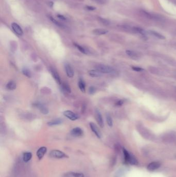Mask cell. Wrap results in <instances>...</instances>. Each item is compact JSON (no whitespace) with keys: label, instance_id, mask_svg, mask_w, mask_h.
<instances>
[{"label":"cell","instance_id":"14","mask_svg":"<svg viewBox=\"0 0 176 177\" xmlns=\"http://www.w3.org/2000/svg\"><path fill=\"white\" fill-rule=\"evenodd\" d=\"M132 30L134 32L141 35L143 37H146L147 33L145 31L139 27H133Z\"/></svg>","mask_w":176,"mask_h":177},{"label":"cell","instance_id":"24","mask_svg":"<svg viewBox=\"0 0 176 177\" xmlns=\"http://www.w3.org/2000/svg\"><path fill=\"white\" fill-rule=\"evenodd\" d=\"M79 88L80 89V90L83 92V93H85V82H84L83 80H82L81 79H80L79 81Z\"/></svg>","mask_w":176,"mask_h":177},{"label":"cell","instance_id":"27","mask_svg":"<svg viewBox=\"0 0 176 177\" xmlns=\"http://www.w3.org/2000/svg\"><path fill=\"white\" fill-rule=\"evenodd\" d=\"M22 73L24 75H25V76L28 78H30L31 76H32V74H31V72L30 71V70L26 68H24L22 69Z\"/></svg>","mask_w":176,"mask_h":177},{"label":"cell","instance_id":"28","mask_svg":"<svg viewBox=\"0 0 176 177\" xmlns=\"http://www.w3.org/2000/svg\"><path fill=\"white\" fill-rule=\"evenodd\" d=\"M107 123L108 124V125L110 127H112L113 125V120L112 117H111L110 115H109V114H107Z\"/></svg>","mask_w":176,"mask_h":177},{"label":"cell","instance_id":"7","mask_svg":"<svg viewBox=\"0 0 176 177\" xmlns=\"http://www.w3.org/2000/svg\"><path fill=\"white\" fill-rule=\"evenodd\" d=\"M89 125H90V128L91 131L94 133V134L96 135V136L98 138H101V133L96 125L94 123L91 122L89 123Z\"/></svg>","mask_w":176,"mask_h":177},{"label":"cell","instance_id":"16","mask_svg":"<svg viewBox=\"0 0 176 177\" xmlns=\"http://www.w3.org/2000/svg\"><path fill=\"white\" fill-rule=\"evenodd\" d=\"M51 71L52 75V76H53V77L55 79V80H56V81L58 83V84L61 85V81L60 78V77H59V74L57 73V71L55 70L54 69H51Z\"/></svg>","mask_w":176,"mask_h":177},{"label":"cell","instance_id":"32","mask_svg":"<svg viewBox=\"0 0 176 177\" xmlns=\"http://www.w3.org/2000/svg\"><path fill=\"white\" fill-rule=\"evenodd\" d=\"M132 69L136 71H141L142 70H143V69L141 67H136V66H132Z\"/></svg>","mask_w":176,"mask_h":177},{"label":"cell","instance_id":"21","mask_svg":"<svg viewBox=\"0 0 176 177\" xmlns=\"http://www.w3.org/2000/svg\"><path fill=\"white\" fill-rule=\"evenodd\" d=\"M62 123H63V120L60 119H55L52 121L49 122L48 123V125L49 126L52 127L54 125H59Z\"/></svg>","mask_w":176,"mask_h":177},{"label":"cell","instance_id":"13","mask_svg":"<svg viewBox=\"0 0 176 177\" xmlns=\"http://www.w3.org/2000/svg\"><path fill=\"white\" fill-rule=\"evenodd\" d=\"M64 177H84V175L81 172H69L65 173Z\"/></svg>","mask_w":176,"mask_h":177},{"label":"cell","instance_id":"5","mask_svg":"<svg viewBox=\"0 0 176 177\" xmlns=\"http://www.w3.org/2000/svg\"><path fill=\"white\" fill-rule=\"evenodd\" d=\"M64 115L72 121H75L79 118L78 116L74 112L70 110H66L64 112Z\"/></svg>","mask_w":176,"mask_h":177},{"label":"cell","instance_id":"15","mask_svg":"<svg viewBox=\"0 0 176 177\" xmlns=\"http://www.w3.org/2000/svg\"><path fill=\"white\" fill-rule=\"evenodd\" d=\"M109 32L107 30L103 29H96L92 31V33L96 35H102L106 34Z\"/></svg>","mask_w":176,"mask_h":177},{"label":"cell","instance_id":"17","mask_svg":"<svg viewBox=\"0 0 176 177\" xmlns=\"http://www.w3.org/2000/svg\"><path fill=\"white\" fill-rule=\"evenodd\" d=\"M148 32L150 34L152 35V36L156 37L160 39H165V37L162 35L161 34L159 33V32H157V31H152V30H150L148 31Z\"/></svg>","mask_w":176,"mask_h":177},{"label":"cell","instance_id":"11","mask_svg":"<svg viewBox=\"0 0 176 177\" xmlns=\"http://www.w3.org/2000/svg\"><path fill=\"white\" fill-rule=\"evenodd\" d=\"M65 69L67 75L69 78H72L74 76V71L72 67L68 64H65Z\"/></svg>","mask_w":176,"mask_h":177},{"label":"cell","instance_id":"19","mask_svg":"<svg viewBox=\"0 0 176 177\" xmlns=\"http://www.w3.org/2000/svg\"><path fill=\"white\" fill-rule=\"evenodd\" d=\"M89 75L92 77H98L102 76V73L97 70H91L89 71Z\"/></svg>","mask_w":176,"mask_h":177},{"label":"cell","instance_id":"25","mask_svg":"<svg viewBox=\"0 0 176 177\" xmlns=\"http://www.w3.org/2000/svg\"><path fill=\"white\" fill-rule=\"evenodd\" d=\"M98 20L103 25H104V26H109L110 25V21L105 18H102V17H99L98 18Z\"/></svg>","mask_w":176,"mask_h":177},{"label":"cell","instance_id":"26","mask_svg":"<svg viewBox=\"0 0 176 177\" xmlns=\"http://www.w3.org/2000/svg\"><path fill=\"white\" fill-rule=\"evenodd\" d=\"M74 45L77 47V48L83 54H87V51L86 50V49L84 48V47H83L82 46L77 44H74Z\"/></svg>","mask_w":176,"mask_h":177},{"label":"cell","instance_id":"31","mask_svg":"<svg viewBox=\"0 0 176 177\" xmlns=\"http://www.w3.org/2000/svg\"><path fill=\"white\" fill-rule=\"evenodd\" d=\"M96 92V88L94 87H91L89 89V93L90 94H93Z\"/></svg>","mask_w":176,"mask_h":177},{"label":"cell","instance_id":"20","mask_svg":"<svg viewBox=\"0 0 176 177\" xmlns=\"http://www.w3.org/2000/svg\"><path fill=\"white\" fill-rule=\"evenodd\" d=\"M6 87L9 90H14L16 88V84L14 81H10L7 83Z\"/></svg>","mask_w":176,"mask_h":177},{"label":"cell","instance_id":"1","mask_svg":"<svg viewBox=\"0 0 176 177\" xmlns=\"http://www.w3.org/2000/svg\"><path fill=\"white\" fill-rule=\"evenodd\" d=\"M95 67L96 70L101 72L102 74H111L115 71L112 67L104 64H98Z\"/></svg>","mask_w":176,"mask_h":177},{"label":"cell","instance_id":"2","mask_svg":"<svg viewBox=\"0 0 176 177\" xmlns=\"http://www.w3.org/2000/svg\"><path fill=\"white\" fill-rule=\"evenodd\" d=\"M123 152L125 157V160L126 162L129 163L132 165H137V161L133 155L130 154L125 149H123Z\"/></svg>","mask_w":176,"mask_h":177},{"label":"cell","instance_id":"10","mask_svg":"<svg viewBox=\"0 0 176 177\" xmlns=\"http://www.w3.org/2000/svg\"><path fill=\"white\" fill-rule=\"evenodd\" d=\"M47 149L45 147H42L40 148L37 151V157L39 160H41L43 158L44 155L46 153Z\"/></svg>","mask_w":176,"mask_h":177},{"label":"cell","instance_id":"33","mask_svg":"<svg viewBox=\"0 0 176 177\" xmlns=\"http://www.w3.org/2000/svg\"><path fill=\"white\" fill-rule=\"evenodd\" d=\"M123 100H118L116 104V106H121V105H123Z\"/></svg>","mask_w":176,"mask_h":177},{"label":"cell","instance_id":"4","mask_svg":"<svg viewBox=\"0 0 176 177\" xmlns=\"http://www.w3.org/2000/svg\"><path fill=\"white\" fill-rule=\"evenodd\" d=\"M34 106L38 108L40 111V112L44 114H47L49 113L48 108L43 104L39 102H36L34 104Z\"/></svg>","mask_w":176,"mask_h":177},{"label":"cell","instance_id":"3","mask_svg":"<svg viewBox=\"0 0 176 177\" xmlns=\"http://www.w3.org/2000/svg\"><path fill=\"white\" fill-rule=\"evenodd\" d=\"M49 155L51 158L55 159H63L68 157L67 155H66L63 152L57 150L51 151Z\"/></svg>","mask_w":176,"mask_h":177},{"label":"cell","instance_id":"8","mask_svg":"<svg viewBox=\"0 0 176 177\" xmlns=\"http://www.w3.org/2000/svg\"><path fill=\"white\" fill-rule=\"evenodd\" d=\"M71 135L74 137H80L83 135V131L80 128H76L71 130Z\"/></svg>","mask_w":176,"mask_h":177},{"label":"cell","instance_id":"29","mask_svg":"<svg viewBox=\"0 0 176 177\" xmlns=\"http://www.w3.org/2000/svg\"><path fill=\"white\" fill-rule=\"evenodd\" d=\"M126 53L127 54V55H128L129 56H130L131 57H136L137 56L136 53H135V52H134V51H132V50H126Z\"/></svg>","mask_w":176,"mask_h":177},{"label":"cell","instance_id":"6","mask_svg":"<svg viewBox=\"0 0 176 177\" xmlns=\"http://www.w3.org/2000/svg\"><path fill=\"white\" fill-rule=\"evenodd\" d=\"M12 28L14 32L18 35H22L23 34V30L20 26L17 23L13 22L12 23Z\"/></svg>","mask_w":176,"mask_h":177},{"label":"cell","instance_id":"35","mask_svg":"<svg viewBox=\"0 0 176 177\" xmlns=\"http://www.w3.org/2000/svg\"><path fill=\"white\" fill-rule=\"evenodd\" d=\"M86 8L89 10H94L96 9V8L95 7H94V6H87L86 7Z\"/></svg>","mask_w":176,"mask_h":177},{"label":"cell","instance_id":"9","mask_svg":"<svg viewBox=\"0 0 176 177\" xmlns=\"http://www.w3.org/2000/svg\"><path fill=\"white\" fill-rule=\"evenodd\" d=\"M96 119L98 125L101 128L104 127V122H103L102 116L100 112L98 110L96 111Z\"/></svg>","mask_w":176,"mask_h":177},{"label":"cell","instance_id":"23","mask_svg":"<svg viewBox=\"0 0 176 177\" xmlns=\"http://www.w3.org/2000/svg\"><path fill=\"white\" fill-rule=\"evenodd\" d=\"M49 19H50V20L54 24H55L56 26H57V27L61 28H65V26L63 24L60 23V22L58 21L57 20H56V19H55L54 18H53L52 17H49Z\"/></svg>","mask_w":176,"mask_h":177},{"label":"cell","instance_id":"18","mask_svg":"<svg viewBox=\"0 0 176 177\" xmlns=\"http://www.w3.org/2000/svg\"><path fill=\"white\" fill-rule=\"evenodd\" d=\"M60 86H61V90H63L64 92H67L68 93H71V88L69 87V86L67 84H66V83H65V82L61 83Z\"/></svg>","mask_w":176,"mask_h":177},{"label":"cell","instance_id":"34","mask_svg":"<svg viewBox=\"0 0 176 177\" xmlns=\"http://www.w3.org/2000/svg\"><path fill=\"white\" fill-rule=\"evenodd\" d=\"M57 17L59 19H60V20H66V18L65 16H64L63 15H61L58 14V15H57Z\"/></svg>","mask_w":176,"mask_h":177},{"label":"cell","instance_id":"22","mask_svg":"<svg viewBox=\"0 0 176 177\" xmlns=\"http://www.w3.org/2000/svg\"><path fill=\"white\" fill-rule=\"evenodd\" d=\"M32 157V154L30 152H25L23 155V160L25 162H28Z\"/></svg>","mask_w":176,"mask_h":177},{"label":"cell","instance_id":"12","mask_svg":"<svg viewBox=\"0 0 176 177\" xmlns=\"http://www.w3.org/2000/svg\"><path fill=\"white\" fill-rule=\"evenodd\" d=\"M161 166V164L159 162H152L149 164L147 167V169L150 171H153L158 169Z\"/></svg>","mask_w":176,"mask_h":177},{"label":"cell","instance_id":"30","mask_svg":"<svg viewBox=\"0 0 176 177\" xmlns=\"http://www.w3.org/2000/svg\"><path fill=\"white\" fill-rule=\"evenodd\" d=\"M92 1L98 4H104L106 3V0H92Z\"/></svg>","mask_w":176,"mask_h":177}]
</instances>
